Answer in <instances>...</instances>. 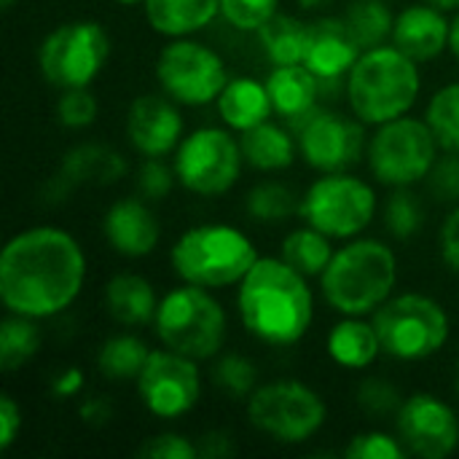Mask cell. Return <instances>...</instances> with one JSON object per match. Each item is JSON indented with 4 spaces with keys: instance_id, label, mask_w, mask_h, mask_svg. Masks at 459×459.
<instances>
[{
    "instance_id": "cell-1",
    "label": "cell",
    "mask_w": 459,
    "mask_h": 459,
    "mask_svg": "<svg viewBox=\"0 0 459 459\" xmlns=\"http://www.w3.org/2000/svg\"><path fill=\"white\" fill-rule=\"evenodd\" d=\"M86 255L73 234L35 226L8 239L0 255V299L8 312L24 317H54L81 293Z\"/></svg>"
},
{
    "instance_id": "cell-2",
    "label": "cell",
    "mask_w": 459,
    "mask_h": 459,
    "mask_svg": "<svg viewBox=\"0 0 459 459\" xmlns=\"http://www.w3.org/2000/svg\"><path fill=\"white\" fill-rule=\"evenodd\" d=\"M237 304L247 333L272 347L301 342L315 317L307 277L282 258H258L239 282Z\"/></svg>"
},
{
    "instance_id": "cell-3",
    "label": "cell",
    "mask_w": 459,
    "mask_h": 459,
    "mask_svg": "<svg viewBox=\"0 0 459 459\" xmlns=\"http://www.w3.org/2000/svg\"><path fill=\"white\" fill-rule=\"evenodd\" d=\"M325 301L344 317L377 312L398 282V258L379 239H355L333 253L320 274Z\"/></svg>"
},
{
    "instance_id": "cell-4",
    "label": "cell",
    "mask_w": 459,
    "mask_h": 459,
    "mask_svg": "<svg viewBox=\"0 0 459 459\" xmlns=\"http://www.w3.org/2000/svg\"><path fill=\"white\" fill-rule=\"evenodd\" d=\"M417 62L398 46L366 48L347 73L350 108L363 124H387L406 116L420 97Z\"/></svg>"
},
{
    "instance_id": "cell-5",
    "label": "cell",
    "mask_w": 459,
    "mask_h": 459,
    "mask_svg": "<svg viewBox=\"0 0 459 459\" xmlns=\"http://www.w3.org/2000/svg\"><path fill=\"white\" fill-rule=\"evenodd\" d=\"M175 274L199 288H229L245 280L253 264L261 258L250 237L226 223H204L188 229L172 245Z\"/></svg>"
},
{
    "instance_id": "cell-6",
    "label": "cell",
    "mask_w": 459,
    "mask_h": 459,
    "mask_svg": "<svg viewBox=\"0 0 459 459\" xmlns=\"http://www.w3.org/2000/svg\"><path fill=\"white\" fill-rule=\"evenodd\" d=\"M156 333L167 350L191 360H210L226 342V312L210 288L183 285L169 290L153 317Z\"/></svg>"
},
{
    "instance_id": "cell-7",
    "label": "cell",
    "mask_w": 459,
    "mask_h": 459,
    "mask_svg": "<svg viewBox=\"0 0 459 459\" xmlns=\"http://www.w3.org/2000/svg\"><path fill=\"white\" fill-rule=\"evenodd\" d=\"M371 323L379 333L382 352L403 363L428 360L449 342V317L444 307L422 293L387 299L374 312Z\"/></svg>"
},
{
    "instance_id": "cell-8",
    "label": "cell",
    "mask_w": 459,
    "mask_h": 459,
    "mask_svg": "<svg viewBox=\"0 0 459 459\" xmlns=\"http://www.w3.org/2000/svg\"><path fill=\"white\" fill-rule=\"evenodd\" d=\"M438 140L428 121L393 118L379 124L368 143V167L374 178L393 188H411L425 180L438 159Z\"/></svg>"
},
{
    "instance_id": "cell-9",
    "label": "cell",
    "mask_w": 459,
    "mask_h": 459,
    "mask_svg": "<svg viewBox=\"0 0 459 459\" xmlns=\"http://www.w3.org/2000/svg\"><path fill=\"white\" fill-rule=\"evenodd\" d=\"M110 56V38L100 22L78 19L54 27L40 48L38 67L48 83L56 89H83L89 86Z\"/></svg>"
},
{
    "instance_id": "cell-10",
    "label": "cell",
    "mask_w": 459,
    "mask_h": 459,
    "mask_svg": "<svg viewBox=\"0 0 459 459\" xmlns=\"http://www.w3.org/2000/svg\"><path fill=\"white\" fill-rule=\"evenodd\" d=\"M323 398L301 382L282 379L255 387L247 398V420L264 436L280 444L309 441L325 425Z\"/></svg>"
},
{
    "instance_id": "cell-11",
    "label": "cell",
    "mask_w": 459,
    "mask_h": 459,
    "mask_svg": "<svg viewBox=\"0 0 459 459\" xmlns=\"http://www.w3.org/2000/svg\"><path fill=\"white\" fill-rule=\"evenodd\" d=\"M301 218L331 239L358 237L377 212L374 188L347 172H328L301 199Z\"/></svg>"
},
{
    "instance_id": "cell-12",
    "label": "cell",
    "mask_w": 459,
    "mask_h": 459,
    "mask_svg": "<svg viewBox=\"0 0 459 459\" xmlns=\"http://www.w3.org/2000/svg\"><path fill=\"white\" fill-rule=\"evenodd\" d=\"M242 164V148L226 129L202 126L180 140L172 167L178 183L191 194L221 196L237 183Z\"/></svg>"
},
{
    "instance_id": "cell-13",
    "label": "cell",
    "mask_w": 459,
    "mask_h": 459,
    "mask_svg": "<svg viewBox=\"0 0 459 459\" xmlns=\"http://www.w3.org/2000/svg\"><path fill=\"white\" fill-rule=\"evenodd\" d=\"M156 78L167 97L178 105H207L221 97L229 83L223 59L204 43L172 38L156 59Z\"/></svg>"
},
{
    "instance_id": "cell-14",
    "label": "cell",
    "mask_w": 459,
    "mask_h": 459,
    "mask_svg": "<svg viewBox=\"0 0 459 459\" xmlns=\"http://www.w3.org/2000/svg\"><path fill=\"white\" fill-rule=\"evenodd\" d=\"M134 382L143 406L159 420H178L188 414L202 395L196 360L175 350H151Z\"/></svg>"
},
{
    "instance_id": "cell-15",
    "label": "cell",
    "mask_w": 459,
    "mask_h": 459,
    "mask_svg": "<svg viewBox=\"0 0 459 459\" xmlns=\"http://www.w3.org/2000/svg\"><path fill=\"white\" fill-rule=\"evenodd\" d=\"M395 422L398 438L409 455L444 459L459 446V420L455 409L430 393H414L406 398L395 414Z\"/></svg>"
},
{
    "instance_id": "cell-16",
    "label": "cell",
    "mask_w": 459,
    "mask_h": 459,
    "mask_svg": "<svg viewBox=\"0 0 459 459\" xmlns=\"http://www.w3.org/2000/svg\"><path fill=\"white\" fill-rule=\"evenodd\" d=\"M363 124V121H360ZM333 110H312L299 121V148L309 167L344 172L363 156V126Z\"/></svg>"
},
{
    "instance_id": "cell-17",
    "label": "cell",
    "mask_w": 459,
    "mask_h": 459,
    "mask_svg": "<svg viewBox=\"0 0 459 459\" xmlns=\"http://www.w3.org/2000/svg\"><path fill=\"white\" fill-rule=\"evenodd\" d=\"M126 134L143 156H169L183 140V116L167 94H140L126 113Z\"/></svg>"
},
{
    "instance_id": "cell-18",
    "label": "cell",
    "mask_w": 459,
    "mask_h": 459,
    "mask_svg": "<svg viewBox=\"0 0 459 459\" xmlns=\"http://www.w3.org/2000/svg\"><path fill=\"white\" fill-rule=\"evenodd\" d=\"M363 46L358 43L355 32L350 30L347 19H317L309 24V40H307V56L304 65L320 78V81H336L344 73L355 67L360 59Z\"/></svg>"
},
{
    "instance_id": "cell-19",
    "label": "cell",
    "mask_w": 459,
    "mask_h": 459,
    "mask_svg": "<svg viewBox=\"0 0 459 459\" xmlns=\"http://www.w3.org/2000/svg\"><path fill=\"white\" fill-rule=\"evenodd\" d=\"M102 231L110 247L126 258H143L153 253L161 237V226L153 210L134 196L118 199L108 207L102 218Z\"/></svg>"
},
{
    "instance_id": "cell-20",
    "label": "cell",
    "mask_w": 459,
    "mask_h": 459,
    "mask_svg": "<svg viewBox=\"0 0 459 459\" xmlns=\"http://www.w3.org/2000/svg\"><path fill=\"white\" fill-rule=\"evenodd\" d=\"M452 24L438 5H409L395 16L393 46L414 62H430L449 46Z\"/></svg>"
},
{
    "instance_id": "cell-21",
    "label": "cell",
    "mask_w": 459,
    "mask_h": 459,
    "mask_svg": "<svg viewBox=\"0 0 459 459\" xmlns=\"http://www.w3.org/2000/svg\"><path fill=\"white\" fill-rule=\"evenodd\" d=\"M266 89L274 113L288 121H301L317 110L315 105L320 97V78L307 65H277L266 78Z\"/></svg>"
},
{
    "instance_id": "cell-22",
    "label": "cell",
    "mask_w": 459,
    "mask_h": 459,
    "mask_svg": "<svg viewBox=\"0 0 459 459\" xmlns=\"http://www.w3.org/2000/svg\"><path fill=\"white\" fill-rule=\"evenodd\" d=\"M218 113L231 129L247 132L269 121L274 105L266 83H258L255 78H231L218 97Z\"/></svg>"
},
{
    "instance_id": "cell-23",
    "label": "cell",
    "mask_w": 459,
    "mask_h": 459,
    "mask_svg": "<svg viewBox=\"0 0 459 459\" xmlns=\"http://www.w3.org/2000/svg\"><path fill=\"white\" fill-rule=\"evenodd\" d=\"M105 309L121 325H148L159 309L156 290L140 274H116L105 285Z\"/></svg>"
},
{
    "instance_id": "cell-24",
    "label": "cell",
    "mask_w": 459,
    "mask_h": 459,
    "mask_svg": "<svg viewBox=\"0 0 459 459\" xmlns=\"http://www.w3.org/2000/svg\"><path fill=\"white\" fill-rule=\"evenodd\" d=\"M221 13V0H145L148 24L167 38H188Z\"/></svg>"
},
{
    "instance_id": "cell-25",
    "label": "cell",
    "mask_w": 459,
    "mask_h": 459,
    "mask_svg": "<svg viewBox=\"0 0 459 459\" xmlns=\"http://www.w3.org/2000/svg\"><path fill=\"white\" fill-rule=\"evenodd\" d=\"M379 352L382 342L374 323H366L360 317H344L328 333V355L342 368H368L379 358Z\"/></svg>"
},
{
    "instance_id": "cell-26",
    "label": "cell",
    "mask_w": 459,
    "mask_h": 459,
    "mask_svg": "<svg viewBox=\"0 0 459 459\" xmlns=\"http://www.w3.org/2000/svg\"><path fill=\"white\" fill-rule=\"evenodd\" d=\"M239 148L245 161L261 172L288 169L296 159V140L272 121H264L247 132H239Z\"/></svg>"
},
{
    "instance_id": "cell-27",
    "label": "cell",
    "mask_w": 459,
    "mask_h": 459,
    "mask_svg": "<svg viewBox=\"0 0 459 459\" xmlns=\"http://www.w3.org/2000/svg\"><path fill=\"white\" fill-rule=\"evenodd\" d=\"M261 46L272 65H304L307 56V40H309V24L299 22L288 13H274L261 30H258Z\"/></svg>"
},
{
    "instance_id": "cell-28",
    "label": "cell",
    "mask_w": 459,
    "mask_h": 459,
    "mask_svg": "<svg viewBox=\"0 0 459 459\" xmlns=\"http://www.w3.org/2000/svg\"><path fill=\"white\" fill-rule=\"evenodd\" d=\"M280 258L285 264H290L296 272H301L304 277H320L333 258L331 237H325L315 226L296 229L285 237Z\"/></svg>"
},
{
    "instance_id": "cell-29",
    "label": "cell",
    "mask_w": 459,
    "mask_h": 459,
    "mask_svg": "<svg viewBox=\"0 0 459 459\" xmlns=\"http://www.w3.org/2000/svg\"><path fill=\"white\" fill-rule=\"evenodd\" d=\"M151 350L132 333L110 336L97 352V368L110 382H129L137 379Z\"/></svg>"
},
{
    "instance_id": "cell-30",
    "label": "cell",
    "mask_w": 459,
    "mask_h": 459,
    "mask_svg": "<svg viewBox=\"0 0 459 459\" xmlns=\"http://www.w3.org/2000/svg\"><path fill=\"white\" fill-rule=\"evenodd\" d=\"M40 342H43V336H40L35 317L11 312L0 323V368L5 374H11V371L27 366L35 358Z\"/></svg>"
},
{
    "instance_id": "cell-31",
    "label": "cell",
    "mask_w": 459,
    "mask_h": 459,
    "mask_svg": "<svg viewBox=\"0 0 459 459\" xmlns=\"http://www.w3.org/2000/svg\"><path fill=\"white\" fill-rule=\"evenodd\" d=\"M126 172L124 159L116 151H105L97 145H81L73 153L65 156L62 164V175L67 183H83L89 178L100 180V183H113Z\"/></svg>"
},
{
    "instance_id": "cell-32",
    "label": "cell",
    "mask_w": 459,
    "mask_h": 459,
    "mask_svg": "<svg viewBox=\"0 0 459 459\" xmlns=\"http://www.w3.org/2000/svg\"><path fill=\"white\" fill-rule=\"evenodd\" d=\"M344 19L363 48L385 46V40L393 38L395 19L382 0H355Z\"/></svg>"
},
{
    "instance_id": "cell-33",
    "label": "cell",
    "mask_w": 459,
    "mask_h": 459,
    "mask_svg": "<svg viewBox=\"0 0 459 459\" xmlns=\"http://www.w3.org/2000/svg\"><path fill=\"white\" fill-rule=\"evenodd\" d=\"M425 121L444 151H459V83H449L433 94Z\"/></svg>"
},
{
    "instance_id": "cell-34",
    "label": "cell",
    "mask_w": 459,
    "mask_h": 459,
    "mask_svg": "<svg viewBox=\"0 0 459 459\" xmlns=\"http://www.w3.org/2000/svg\"><path fill=\"white\" fill-rule=\"evenodd\" d=\"M301 210V202L296 199V194L288 186L280 183H261L247 194V212L255 221H285L293 212Z\"/></svg>"
},
{
    "instance_id": "cell-35",
    "label": "cell",
    "mask_w": 459,
    "mask_h": 459,
    "mask_svg": "<svg viewBox=\"0 0 459 459\" xmlns=\"http://www.w3.org/2000/svg\"><path fill=\"white\" fill-rule=\"evenodd\" d=\"M212 382L231 398H250L258 387V371L245 355L229 352L215 360Z\"/></svg>"
},
{
    "instance_id": "cell-36",
    "label": "cell",
    "mask_w": 459,
    "mask_h": 459,
    "mask_svg": "<svg viewBox=\"0 0 459 459\" xmlns=\"http://www.w3.org/2000/svg\"><path fill=\"white\" fill-rule=\"evenodd\" d=\"M422 218L425 212H422L420 196H414L409 188H395V194L390 196L385 207V223L390 234L398 239H411L422 229Z\"/></svg>"
},
{
    "instance_id": "cell-37",
    "label": "cell",
    "mask_w": 459,
    "mask_h": 459,
    "mask_svg": "<svg viewBox=\"0 0 459 459\" xmlns=\"http://www.w3.org/2000/svg\"><path fill=\"white\" fill-rule=\"evenodd\" d=\"M97 118V100L94 94L83 89H62L56 100V121L67 129H83L91 126Z\"/></svg>"
},
{
    "instance_id": "cell-38",
    "label": "cell",
    "mask_w": 459,
    "mask_h": 459,
    "mask_svg": "<svg viewBox=\"0 0 459 459\" xmlns=\"http://www.w3.org/2000/svg\"><path fill=\"white\" fill-rule=\"evenodd\" d=\"M280 0H221V13L239 30H261L277 11Z\"/></svg>"
},
{
    "instance_id": "cell-39",
    "label": "cell",
    "mask_w": 459,
    "mask_h": 459,
    "mask_svg": "<svg viewBox=\"0 0 459 459\" xmlns=\"http://www.w3.org/2000/svg\"><path fill=\"white\" fill-rule=\"evenodd\" d=\"M406 446L401 444V438H393L387 433H360L350 441V446L344 449V457L350 459H403L406 457Z\"/></svg>"
},
{
    "instance_id": "cell-40",
    "label": "cell",
    "mask_w": 459,
    "mask_h": 459,
    "mask_svg": "<svg viewBox=\"0 0 459 459\" xmlns=\"http://www.w3.org/2000/svg\"><path fill=\"white\" fill-rule=\"evenodd\" d=\"M401 393L395 390V385L385 382V379H366L358 390V406L371 414L374 420H382L387 414H398L401 409Z\"/></svg>"
},
{
    "instance_id": "cell-41",
    "label": "cell",
    "mask_w": 459,
    "mask_h": 459,
    "mask_svg": "<svg viewBox=\"0 0 459 459\" xmlns=\"http://www.w3.org/2000/svg\"><path fill=\"white\" fill-rule=\"evenodd\" d=\"M178 175H175V167L169 169L161 159L156 156H145L143 167H140V175H137V188L143 194V199H164L172 186H175Z\"/></svg>"
},
{
    "instance_id": "cell-42",
    "label": "cell",
    "mask_w": 459,
    "mask_h": 459,
    "mask_svg": "<svg viewBox=\"0 0 459 459\" xmlns=\"http://www.w3.org/2000/svg\"><path fill=\"white\" fill-rule=\"evenodd\" d=\"M430 191L441 202H457L459 199V151H446V156L436 159L430 169Z\"/></svg>"
},
{
    "instance_id": "cell-43",
    "label": "cell",
    "mask_w": 459,
    "mask_h": 459,
    "mask_svg": "<svg viewBox=\"0 0 459 459\" xmlns=\"http://www.w3.org/2000/svg\"><path fill=\"white\" fill-rule=\"evenodd\" d=\"M137 455L145 459H194L199 457V446L178 433H161L148 438Z\"/></svg>"
},
{
    "instance_id": "cell-44",
    "label": "cell",
    "mask_w": 459,
    "mask_h": 459,
    "mask_svg": "<svg viewBox=\"0 0 459 459\" xmlns=\"http://www.w3.org/2000/svg\"><path fill=\"white\" fill-rule=\"evenodd\" d=\"M22 430V409L11 395H3L0 401V449L8 452Z\"/></svg>"
},
{
    "instance_id": "cell-45",
    "label": "cell",
    "mask_w": 459,
    "mask_h": 459,
    "mask_svg": "<svg viewBox=\"0 0 459 459\" xmlns=\"http://www.w3.org/2000/svg\"><path fill=\"white\" fill-rule=\"evenodd\" d=\"M441 258L452 272H459V207L446 215L441 226Z\"/></svg>"
},
{
    "instance_id": "cell-46",
    "label": "cell",
    "mask_w": 459,
    "mask_h": 459,
    "mask_svg": "<svg viewBox=\"0 0 459 459\" xmlns=\"http://www.w3.org/2000/svg\"><path fill=\"white\" fill-rule=\"evenodd\" d=\"M51 390H54L56 398H73V395H78L83 390V374H81V368H65V371H59L54 377V382H51Z\"/></svg>"
},
{
    "instance_id": "cell-47",
    "label": "cell",
    "mask_w": 459,
    "mask_h": 459,
    "mask_svg": "<svg viewBox=\"0 0 459 459\" xmlns=\"http://www.w3.org/2000/svg\"><path fill=\"white\" fill-rule=\"evenodd\" d=\"M199 455L202 457H229L231 455V444H229V436H223V433H207L204 438H202V444H199Z\"/></svg>"
},
{
    "instance_id": "cell-48",
    "label": "cell",
    "mask_w": 459,
    "mask_h": 459,
    "mask_svg": "<svg viewBox=\"0 0 459 459\" xmlns=\"http://www.w3.org/2000/svg\"><path fill=\"white\" fill-rule=\"evenodd\" d=\"M81 417H83L86 425L100 428V425H105V422L110 420V403L102 401V398H91V401H86V403L81 406Z\"/></svg>"
},
{
    "instance_id": "cell-49",
    "label": "cell",
    "mask_w": 459,
    "mask_h": 459,
    "mask_svg": "<svg viewBox=\"0 0 459 459\" xmlns=\"http://www.w3.org/2000/svg\"><path fill=\"white\" fill-rule=\"evenodd\" d=\"M449 46H452L455 56L459 59V11H457V16H455V22H452V35H449Z\"/></svg>"
},
{
    "instance_id": "cell-50",
    "label": "cell",
    "mask_w": 459,
    "mask_h": 459,
    "mask_svg": "<svg viewBox=\"0 0 459 459\" xmlns=\"http://www.w3.org/2000/svg\"><path fill=\"white\" fill-rule=\"evenodd\" d=\"M301 8H309V11H315V8H323V5H328L331 0H296Z\"/></svg>"
},
{
    "instance_id": "cell-51",
    "label": "cell",
    "mask_w": 459,
    "mask_h": 459,
    "mask_svg": "<svg viewBox=\"0 0 459 459\" xmlns=\"http://www.w3.org/2000/svg\"><path fill=\"white\" fill-rule=\"evenodd\" d=\"M428 3H433V5H438V8H444V11L459 8V0H428Z\"/></svg>"
},
{
    "instance_id": "cell-52",
    "label": "cell",
    "mask_w": 459,
    "mask_h": 459,
    "mask_svg": "<svg viewBox=\"0 0 459 459\" xmlns=\"http://www.w3.org/2000/svg\"><path fill=\"white\" fill-rule=\"evenodd\" d=\"M13 3H16V0H0V5H3V8H5V11H8V8H11V5H13Z\"/></svg>"
},
{
    "instance_id": "cell-53",
    "label": "cell",
    "mask_w": 459,
    "mask_h": 459,
    "mask_svg": "<svg viewBox=\"0 0 459 459\" xmlns=\"http://www.w3.org/2000/svg\"><path fill=\"white\" fill-rule=\"evenodd\" d=\"M116 3H124V5H134V3H145V0H116Z\"/></svg>"
},
{
    "instance_id": "cell-54",
    "label": "cell",
    "mask_w": 459,
    "mask_h": 459,
    "mask_svg": "<svg viewBox=\"0 0 459 459\" xmlns=\"http://www.w3.org/2000/svg\"><path fill=\"white\" fill-rule=\"evenodd\" d=\"M455 387H457V395H459V363H457V379H455Z\"/></svg>"
}]
</instances>
